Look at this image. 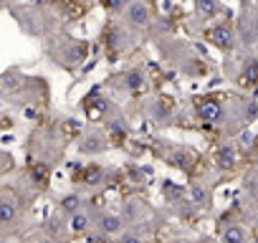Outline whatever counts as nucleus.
<instances>
[{"mask_svg": "<svg viewBox=\"0 0 258 243\" xmlns=\"http://www.w3.org/2000/svg\"><path fill=\"white\" fill-rule=\"evenodd\" d=\"M190 195H192V200H195L198 205H203V203L208 200V193H205L203 188H192V193H190Z\"/></svg>", "mask_w": 258, "mask_h": 243, "instance_id": "6e6552de", "label": "nucleus"}, {"mask_svg": "<svg viewBox=\"0 0 258 243\" xmlns=\"http://www.w3.org/2000/svg\"><path fill=\"white\" fill-rule=\"evenodd\" d=\"M177 243H185V241H177Z\"/></svg>", "mask_w": 258, "mask_h": 243, "instance_id": "2eb2a0df", "label": "nucleus"}, {"mask_svg": "<svg viewBox=\"0 0 258 243\" xmlns=\"http://www.w3.org/2000/svg\"><path fill=\"white\" fill-rule=\"evenodd\" d=\"M63 208H66V210H76V208H79V200H76V197H66Z\"/></svg>", "mask_w": 258, "mask_h": 243, "instance_id": "f8f14e48", "label": "nucleus"}, {"mask_svg": "<svg viewBox=\"0 0 258 243\" xmlns=\"http://www.w3.org/2000/svg\"><path fill=\"white\" fill-rule=\"evenodd\" d=\"M112 243H114V241H112Z\"/></svg>", "mask_w": 258, "mask_h": 243, "instance_id": "dca6fc26", "label": "nucleus"}, {"mask_svg": "<svg viewBox=\"0 0 258 243\" xmlns=\"http://www.w3.org/2000/svg\"><path fill=\"white\" fill-rule=\"evenodd\" d=\"M198 114L203 122H218L220 119V104L218 101H203L198 106Z\"/></svg>", "mask_w": 258, "mask_h": 243, "instance_id": "f257e3e1", "label": "nucleus"}, {"mask_svg": "<svg viewBox=\"0 0 258 243\" xmlns=\"http://www.w3.org/2000/svg\"><path fill=\"white\" fill-rule=\"evenodd\" d=\"M15 205H10V203H0V223H10V220L15 218Z\"/></svg>", "mask_w": 258, "mask_h": 243, "instance_id": "423d86ee", "label": "nucleus"}, {"mask_svg": "<svg viewBox=\"0 0 258 243\" xmlns=\"http://www.w3.org/2000/svg\"><path fill=\"white\" fill-rule=\"evenodd\" d=\"M246 241V231L241 226H230L223 236V243H243Z\"/></svg>", "mask_w": 258, "mask_h": 243, "instance_id": "7ed1b4c3", "label": "nucleus"}, {"mask_svg": "<svg viewBox=\"0 0 258 243\" xmlns=\"http://www.w3.org/2000/svg\"><path fill=\"white\" fill-rule=\"evenodd\" d=\"M122 243H142V241H139L137 236H124V238H122Z\"/></svg>", "mask_w": 258, "mask_h": 243, "instance_id": "ddd939ff", "label": "nucleus"}, {"mask_svg": "<svg viewBox=\"0 0 258 243\" xmlns=\"http://www.w3.org/2000/svg\"><path fill=\"white\" fill-rule=\"evenodd\" d=\"M119 226H122V220H119L117 215H106V218L101 220V231H106V233L119 231Z\"/></svg>", "mask_w": 258, "mask_h": 243, "instance_id": "0eeeda50", "label": "nucleus"}, {"mask_svg": "<svg viewBox=\"0 0 258 243\" xmlns=\"http://www.w3.org/2000/svg\"><path fill=\"white\" fill-rule=\"evenodd\" d=\"M127 86H129V89H139V86H142V76L139 74H129L127 76Z\"/></svg>", "mask_w": 258, "mask_h": 243, "instance_id": "9d476101", "label": "nucleus"}, {"mask_svg": "<svg viewBox=\"0 0 258 243\" xmlns=\"http://www.w3.org/2000/svg\"><path fill=\"white\" fill-rule=\"evenodd\" d=\"M213 41H215V46L228 49V46H230V31H228V28H218V31H213Z\"/></svg>", "mask_w": 258, "mask_h": 243, "instance_id": "20e7f679", "label": "nucleus"}, {"mask_svg": "<svg viewBox=\"0 0 258 243\" xmlns=\"http://www.w3.org/2000/svg\"><path fill=\"white\" fill-rule=\"evenodd\" d=\"M43 243H53V241H43Z\"/></svg>", "mask_w": 258, "mask_h": 243, "instance_id": "4468645a", "label": "nucleus"}, {"mask_svg": "<svg viewBox=\"0 0 258 243\" xmlns=\"http://www.w3.org/2000/svg\"><path fill=\"white\" fill-rule=\"evenodd\" d=\"M129 20H132V23H137V26H144L147 20H149L147 5H144V3H132V5H129Z\"/></svg>", "mask_w": 258, "mask_h": 243, "instance_id": "f03ea898", "label": "nucleus"}, {"mask_svg": "<svg viewBox=\"0 0 258 243\" xmlns=\"http://www.w3.org/2000/svg\"><path fill=\"white\" fill-rule=\"evenodd\" d=\"M218 162H220L223 167H233V162H235V152H233L230 147H220V152H218Z\"/></svg>", "mask_w": 258, "mask_h": 243, "instance_id": "39448f33", "label": "nucleus"}, {"mask_svg": "<svg viewBox=\"0 0 258 243\" xmlns=\"http://www.w3.org/2000/svg\"><path fill=\"white\" fill-rule=\"evenodd\" d=\"M198 10H200V13H215V3H210V0H200V3H198Z\"/></svg>", "mask_w": 258, "mask_h": 243, "instance_id": "9b49d317", "label": "nucleus"}, {"mask_svg": "<svg viewBox=\"0 0 258 243\" xmlns=\"http://www.w3.org/2000/svg\"><path fill=\"white\" fill-rule=\"evenodd\" d=\"M71 226H74V231H86V226H89V220H86L84 215H74Z\"/></svg>", "mask_w": 258, "mask_h": 243, "instance_id": "1a4fd4ad", "label": "nucleus"}]
</instances>
